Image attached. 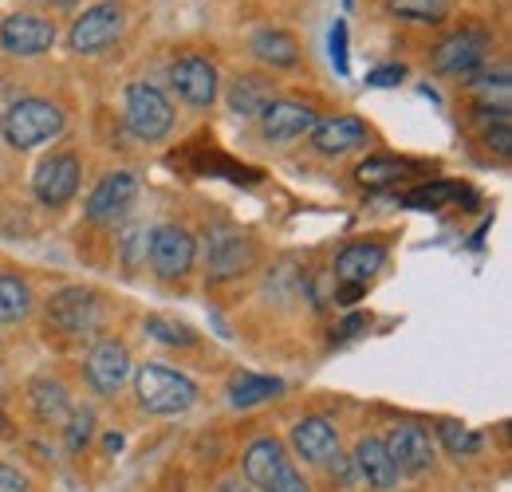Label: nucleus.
Masks as SVG:
<instances>
[{
  "label": "nucleus",
  "instance_id": "obj_30",
  "mask_svg": "<svg viewBox=\"0 0 512 492\" xmlns=\"http://www.w3.org/2000/svg\"><path fill=\"white\" fill-rule=\"evenodd\" d=\"M438 437L446 441L449 453H473V449L481 445V437L473 430H465L461 422H442V426H438Z\"/></svg>",
  "mask_w": 512,
  "mask_h": 492
},
{
  "label": "nucleus",
  "instance_id": "obj_13",
  "mask_svg": "<svg viewBox=\"0 0 512 492\" xmlns=\"http://www.w3.org/2000/svg\"><path fill=\"white\" fill-rule=\"evenodd\" d=\"M130 355L123 343L115 339H103L91 355H87V382L99 390V394H115L123 382L130 378Z\"/></svg>",
  "mask_w": 512,
  "mask_h": 492
},
{
  "label": "nucleus",
  "instance_id": "obj_8",
  "mask_svg": "<svg viewBox=\"0 0 512 492\" xmlns=\"http://www.w3.org/2000/svg\"><path fill=\"white\" fill-rule=\"evenodd\" d=\"M48 323L64 335H83L99 327V296L87 288H64L48 300Z\"/></svg>",
  "mask_w": 512,
  "mask_h": 492
},
{
  "label": "nucleus",
  "instance_id": "obj_31",
  "mask_svg": "<svg viewBox=\"0 0 512 492\" xmlns=\"http://www.w3.org/2000/svg\"><path fill=\"white\" fill-rule=\"evenodd\" d=\"M91 433H95V414H91V410H75V414L67 418V449L79 453V449L91 441Z\"/></svg>",
  "mask_w": 512,
  "mask_h": 492
},
{
  "label": "nucleus",
  "instance_id": "obj_15",
  "mask_svg": "<svg viewBox=\"0 0 512 492\" xmlns=\"http://www.w3.org/2000/svg\"><path fill=\"white\" fill-rule=\"evenodd\" d=\"M485 36L481 32H457L434 48V67L442 75H473L485 60Z\"/></svg>",
  "mask_w": 512,
  "mask_h": 492
},
{
  "label": "nucleus",
  "instance_id": "obj_37",
  "mask_svg": "<svg viewBox=\"0 0 512 492\" xmlns=\"http://www.w3.org/2000/svg\"><path fill=\"white\" fill-rule=\"evenodd\" d=\"M0 492H28V481H24L16 469L0 465Z\"/></svg>",
  "mask_w": 512,
  "mask_h": 492
},
{
  "label": "nucleus",
  "instance_id": "obj_21",
  "mask_svg": "<svg viewBox=\"0 0 512 492\" xmlns=\"http://www.w3.org/2000/svg\"><path fill=\"white\" fill-rule=\"evenodd\" d=\"M32 414H36L40 426H64L71 418V398H67L64 386L52 382V378L32 382Z\"/></svg>",
  "mask_w": 512,
  "mask_h": 492
},
{
  "label": "nucleus",
  "instance_id": "obj_6",
  "mask_svg": "<svg viewBox=\"0 0 512 492\" xmlns=\"http://www.w3.org/2000/svg\"><path fill=\"white\" fill-rule=\"evenodd\" d=\"M0 44L8 56H44L52 44H56V24L44 20V16H32V12H16L0 24Z\"/></svg>",
  "mask_w": 512,
  "mask_h": 492
},
{
  "label": "nucleus",
  "instance_id": "obj_16",
  "mask_svg": "<svg viewBox=\"0 0 512 492\" xmlns=\"http://www.w3.org/2000/svg\"><path fill=\"white\" fill-rule=\"evenodd\" d=\"M292 449L308 461V465H327L339 453V430L327 418H304L292 430Z\"/></svg>",
  "mask_w": 512,
  "mask_h": 492
},
{
  "label": "nucleus",
  "instance_id": "obj_4",
  "mask_svg": "<svg viewBox=\"0 0 512 492\" xmlns=\"http://www.w3.org/2000/svg\"><path fill=\"white\" fill-rule=\"evenodd\" d=\"M123 24H127V12H123L119 0L91 4V8L71 24L67 44H71V52H79V56H95V52H103L107 44H115V40L123 36Z\"/></svg>",
  "mask_w": 512,
  "mask_h": 492
},
{
  "label": "nucleus",
  "instance_id": "obj_23",
  "mask_svg": "<svg viewBox=\"0 0 512 492\" xmlns=\"http://www.w3.org/2000/svg\"><path fill=\"white\" fill-rule=\"evenodd\" d=\"M253 56L268 67H296L300 63V44H296V36H288L280 28H260L253 36Z\"/></svg>",
  "mask_w": 512,
  "mask_h": 492
},
{
  "label": "nucleus",
  "instance_id": "obj_32",
  "mask_svg": "<svg viewBox=\"0 0 512 492\" xmlns=\"http://www.w3.org/2000/svg\"><path fill=\"white\" fill-rule=\"evenodd\" d=\"M331 63L339 75H347V24L343 20H335L331 28Z\"/></svg>",
  "mask_w": 512,
  "mask_h": 492
},
{
  "label": "nucleus",
  "instance_id": "obj_20",
  "mask_svg": "<svg viewBox=\"0 0 512 492\" xmlns=\"http://www.w3.org/2000/svg\"><path fill=\"white\" fill-rule=\"evenodd\" d=\"M367 142V126L359 123V119H351V115H339V119H327V123H316L312 126V146L320 150V154H347V150H355V146H363Z\"/></svg>",
  "mask_w": 512,
  "mask_h": 492
},
{
  "label": "nucleus",
  "instance_id": "obj_12",
  "mask_svg": "<svg viewBox=\"0 0 512 492\" xmlns=\"http://www.w3.org/2000/svg\"><path fill=\"white\" fill-rule=\"evenodd\" d=\"M205 268L213 280H233L241 272L253 268V241L241 233H213L209 252H205Z\"/></svg>",
  "mask_w": 512,
  "mask_h": 492
},
{
  "label": "nucleus",
  "instance_id": "obj_10",
  "mask_svg": "<svg viewBox=\"0 0 512 492\" xmlns=\"http://www.w3.org/2000/svg\"><path fill=\"white\" fill-rule=\"evenodd\" d=\"M32 185H36V197L44 205H52V209L67 205L75 197V189H79V158L75 154H52V158H44L36 166Z\"/></svg>",
  "mask_w": 512,
  "mask_h": 492
},
{
  "label": "nucleus",
  "instance_id": "obj_19",
  "mask_svg": "<svg viewBox=\"0 0 512 492\" xmlns=\"http://www.w3.org/2000/svg\"><path fill=\"white\" fill-rule=\"evenodd\" d=\"M284 465H288V461H284V445L272 441V437H260V441H253V445L245 449V461H241L245 485H249V489H268Z\"/></svg>",
  "mask_w": 512,
  "mask_h": 492
},
{
  "label": "nucleus",
  "instance_id": "obj_40",
  "mask_svg": "<svg viewBox=\"0 0 512 492\" xmlns=\"http://www.w3.org/2000/svg\"><path fill=\"white\" fill-rule=\"evenodd\" d=\"M12 430V426H8V418H4V414H0V437H4V433Z\"/></svg>",
  "mask_w": 512,
  "mask_h": 492
},
{
  "label": "nucleus",
  "instance_id": "obj_35",
  "mask_svg": "<svg viewBox=\"0 0 512 492\" xmlns=\"http://www.w3.org/2000/svg\"><path fill=\"white\" fill-rule=\"evenodd\" d=\"M402 75H406V67L402 63H390V67H379V71L367 75V87H394Z\"/></svg>",
  "mask_w": 512,
  "mask_h": 492
},
{
  "label": "nucleus",
  "instance_id": "obj_1",
  "mask_svg": "<svg viewBox=\"0 0 512 492\" xmlns=\"http://www.w3.org/2000/svg\"><path fill=\"white\" fill-rule=\"evenodd\" d=\"M134 394H138V406L158 418H178L197 402V386L182 370L166 367V363H146L134 370Z\"/></svg>",
  "mask_w": 512,
  "mask_h": 492
},
{
  "label": "nucleus",
  "instance_id": "obj_41",
  "mask_svg": "<svg viewBox=\"0 0 512 492\" xmlns=\"http://www.w3.org/2000/svg\"><path fill=\"white\" fill-rule=\"evenodd\" d=\"M48 4H56V8H71L75 0H48Z\"/></svg>",
  "mask_w": 512,
  "mask_h": 492
},
{
  "label": "nucleus",
  "instance_id": "obj_34",
  "mask_svg": "<svg viewBox=\"0 0 512 492\" xmlns=\"http://www.w3.org/2000/svg\"><path fill=\"white\" fill-rule=\"evenodd\" d=\"M485 142L497 150V154H509L512 150V134H509V119H497V126H489Z\"/></svg>",
  "mask_w": 512,
  "mask_h": 492
},
{
  "label": "nucleus",
  "instance_id": "obj_22",
  "mask_svg": "<svg viewBox=\"0 0 512 492\" xmlns=\"http://www.w3.org/2000/svg\"><path fill=\"white\" fill-rule=\"evenodd\" d=\"M272 99H276V95H272V83H264V79H256V75H237L233 87H229V107H233V115H241V119H260Z\"/></svg>",
  "mask_w": 512,
  "mask_h": 492
},
{
  "label": "nucleus",
  "instance_id": "obj_14",
  "mask_svg": "<svg viewBox=\"0 0 512 492\" xmlns=\"http://www.w3.org/2000/svg\"><path fill=\"white\" fill-rule=\"evenodd\" d=\"M316 123H320V119H316L312 107H304V103H288V99H272V103L264 107V115H260V126H264V134H268L272 142L304 138V134H312V126Z\"/></svg>",
  "mask_w": 512,
  "mask_h": 492
},
{
  "label": "nucleus",
  "instance_id": "obj_9",
  "mask_svg": "<svg viewBox=\"0 0 512 492\" xmlns=\"http://www.w3.org/2000/svg\"><path fill=\"white\" fill-rule=\"evenodd\" d=\"M383 445L394 469H398V477H418L434 465V441L422 426H394Z\"/></svg>",
  "mask_w": 512,
  "mask_h": 492
},
{
  "label": "nucleus",
  "instance_id": "obj_39",
  "mask_svg": "<svg viewBox=\"0 0 512 492\" xmlns=\"http://www.w3.org/2000/svg\"><path fill=\"white\" fill-rule=\"evenodd\" d=\"M217 492H253V489H249V485H241V481H225Z\"/></svg>",
  "mask_w": 512,
  "mask_h": 492
},
{
  "label": "nucleus",
  "instance_id": "obj_7",
  "mask_svg": "<svg viewBox=\"0 0 512 492\" xmlns=\"http://www.w3.org/2000/svg\"><path fill=\"white\" fill-rule=\"evenodd\" d=\"M138 197V178L130 170H115L91 189L87 197V221L95 225H115L130 209V201Z\"/></svg>",
  "mask_w": 512,
  "mask_h": 492
},
{
  "label": "nucleus",
  "instance_id": "obj_18",
  "mask_svg": "<svg viewBox=\"0 0 512 492\" xmlns=\"http://www.w3.org/2000/svg\"><path fill=\"white\" fill-rule=\"evenodd\" d=\"M351 461H355L359 481H367L371 489H394L398 485V469H394V461H390V453H386L379 437H359Z\"/></svg>",
  "mask_w": 512,
  "mask_h": 492
},
{
  "label": "nucleus",
  "instance_id": "obj_17",
  "mask_svg": "<svg viewBox=\"0 0 512 492\" xmlns=\"http://www.w3.org/2000/svg\"><path fill=\"white\" fill-rule=\"evenodd\" d=\"M383 260H386L383 245H375V241H355V245H347L339 252V260H335V280L347 284V288H363V284L383 268Z\"/></svg>",
  "mask_w": 512,
  "mask_h": 492
},
{
  "label": "nucleus",
  "instance_id": "obj_11",
  "mask_svg": "<svg viewBox=\"0 0 512 492\" xmlns=\"http://www.w3.org/2000/svg\"><path fill=\"white\" fill-rule=\"evenodd\" d=\"M170 83L174 91L190 103V107H209L217 99V67L201 56H186L170 67Z\"/></svg>",
  "mask_w": 512,
  "mask_h": 492
},
{
  "label": "nucleus",
  "instance_id": "obj_24",
  "mask_svg": "<svg viewBox=\"0 0 512 492\" xmlns=\"http://www.w3.org/2000/svg\"><path fill=\"white\" fill-rule=\"evenodd\" d=\"M280 390H284V382H280V378H264V374H249V370H241V374H233V378H229V406L249 410V406H260V402L276 398Z\"/></svg>",
  "mask_w": 512,
  "mask_h": 492
},
{
  "label": "nucleus",
  "instance_id": "obj_38",
  "mask_svg": "<svg viewBox=\"0 0 512 492\" xmlns=\"http://www.w3.org/2000/svg\"><path fill=\"white\" fill-rule=\"evenodd\" d=\"M363 323H367V319H363V315H351V319H347V323H343V327H339V335H351V331H359V327H363Z\"/></svg>",
  "mask_w": 512,
  "mask_h": 492
},
{
  "label": "nucleus",
  "instance_id": "obj_33",
  "mask_svg": "<svg viewBox=\"0 0 512 492\" xmlns=\"http://www.w3.org/2000/svg\"><path fill=\"white\" fill-rule=\"evenodd\" d=\"M264 492H308V481L296 473V465H284V469L276 473V481Z\"/></svg>",
  "mask_w": 512,
  "mask_h": 492
},
{
  "label": "nucleus",
  "instance_id": "obj_26",
  "mask_svg": "<svg viewBox=\"0 0 512 492\" xmlns=\"http://www.w3.org/2000/svg\"><path fill=\"white\" fill-rule=\"evenodd\" d=\"M386 8L402 20H418V24H438L446 20L449 0H386Z\"/></svg>",
  "mask_w": 512,
  "mask_h": 492
},
{
  "label": "nucleus",
  "instance_id": "obj_28",
  "mask_svg": "<svg viewBox=\"0 0 512 492\" xmlns=\"http://www.w3.org/2000/svg\"><path fill=\"white\" fill-rule=\"evenodd\" d=\"M402 162H394V158H367V162H359V170H355V178L363 185H390L402 178Z\"/></svg>",
  "mask_w": 512,
  "mask_h": 492
},
{
  "label": "nucleus",
  "instance_id": "obj_27",
  "mask_svg": "<svg viewBox=\"0 0 512 492\" xmlns=\"http://www.w3.org/2000/svg\"><path fill=\"white\" fill-rule=\"evenodd\" d=\"M146 331H150L154 339H162L166 347H193V343H197L193 327L178 323V319H166V315H150V319H146Z\"/></svg>",
  "mask_w": 512,
  "mask_h": 492
},
{
  "label": "nucleus",
  "instance_id": "obj_5",
  "mask_svg": "<svg viewBox=\"0 0 512 492\" xmlns=\"http://www.w3.org/2000/svg\"><path fill=\"white\" fill-rule=\"evenodd\" d=\"M150 264H154V272L162 276V280H174V276H186L193 264V256H197V245H193V237L182 229V225H158L154 233H150Z\"/></svg>",
  "mask_w": 512,
  "mask_h": 492
},
{
  "label": "nucleus",
  "instance_id": "obj_25",
  "mask_svg": "<svg viewBox=\"0 0 512 492\" xmlns=\"http://www.w3.org/2000/svg\"><path fill=\"white\" fill-rule=\"evenodd\" d=\"M32 311V292L20 276H0V323H20Z\"/></svg>",
  "mask_w": 512,
  "mask_h": 492
},
{
  "label": "nucleus",
  "instance_id": "obj_2",
  "mask_svg": "<svg viewBox=\"0 0 512 492\" xmlns=\"http://www.w3.org/2000/svg\"><path fill=\"white\" fill-rule=\"evenodd\" d=\"M60 130H64V111L48 99H20L0 119L4 142L16 146V150H32L40 142H52Z\"/></svg>",
  "mask_w": 512,
  "mask_h": 492
},
{
  "label": "nucleus",
  "instance_id": "obj_3",
  "mask_svg": "<svg viewBox=\"0 0 512 492\" xmlns=\"http://www.w3.org/2000/svg\"><path fill=\"white\" fill-rule=\"evenodd\" d=\"M127 126H130V134L142 138V142H158V138H166L170 126H174V107H170V99H166L154 83H146V79L130 83L127 87Z\"/></svg>",
  "mask_w": 512,
  "mask_h": 492
},
{
  "label": "nucleus",
  "instance_id": "obj_29",
  "mask_svg": "<svg viewBox=\"0 0 512 492\" xmlns=\"http://www.w3.org/2000/svg\"><path fill=\"white\" fill-rule=\"evenodd\" d=\"M449 197H457V185H422V189H414V193H406L402 197V205L406 209H438L442 201H449Z\"/></svg>",
  "mask_w": 512,
  "mask_h": 492
},
{
  "label": "nucleus",
  "instance_id": "obj_36",
  "mask_svg": "<svg viewBox=\"0 0 512 492\" xmlns=\"http://www.w3.org/2000/svg\"><path fill=\"white\" fill-rule=\"evenodd\" d=\"M327 465H331V477H335L339 485H351V481L359 477V473H355V461H351V457H339V453H335V457H331Z\"/></svg>",
  "mask_w": 512,
  "mask_h": 492
}]
</instances>
